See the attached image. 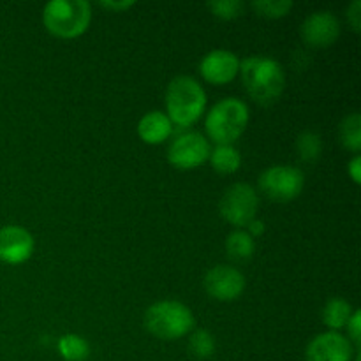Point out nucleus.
<instances>
[{
  "label": "nucleus",
  "mask_w": 361,
  "mask_h": 361,
  "mask_svg": "<svg viewBox=\"0 0 361 361\" xmlns=\"http://www.w3.org/2000/svg\"><path fill=\"white\" fill-rule=\"evenodd\" d=\"M203 284L212 298L221 300V302H231V300L238 298L245 289V277L235 267L217 264L207 271Z\"/></svg>",
  "instance_id": "1a4fd4ad"
},
{
  "label": "nucleus",
  "mask_w": 361,
  "mask_h": 361,
  "mask_svg": "<svg viewBox=\"0 0 361 361\" xmlns=\"http://www.w3.org/2000/svg\"><path fill=\"white\" fill-rule=\"evenodd\" d=\"M249 123V106L235 97H226L219 101L208 111L207 134L217 145H231L238 140Z\"/></svg>",
  "instance_id": "7ed1b4c3"
},
{
  "label": "nucleus",
  "mask_w": 361,
  "mask_h": 361,
  "mask_svg": "<svg viewBox=\"0 0 361 361\" xmlns=\"http://www.w3.org/2000/svg\"><path fill=\"white\" fill-rule=\"evenodd\" d=\"M226 250L228 256L235 261H247L252 257L254 250H256V243L254 238L247 231H233L229 233L228 240H226Z\"/></svg>",
  "instance_id": "f3484780"
},
{
  "label": "nucleus",
  "mask_w": 361,
  "mask_h": 361,
  "mask_svg": "<svg viewBox=\"0 0 361 361\" xmlns=\"http://www.w3.org/2000/svg\"><path fill=\"white\" fill-rule=\"evenodd\" d=\"M303 173L295 166L277 164L270 166L259 175L257 185L259 190L271 201L277 203H288L296 200L303 190Z\"/></svg>",
  "instance_id": "423d86ee"
},
{
  "label": "nucleus",
  "mask_w": 361,
  "mask_h": 361,
  "mask_svg": "<svg viewBox=\"0 0 361 361\" xmlns=\"http://www.w3.org/2000/svg\"><path fill=\"white\" fill-rule=\"evenodd\" d=\"M355 361H360V355H356V358H355Z\"/></svg>",
  "instance_id": "c85d7f7f"
},
{
  "label": "nucleus",
  "mask_w": 361,
  "mask_h": 361,
  "mask_svg": "<svg viewBox=\"0 0 361 361\" xmlns=\"http://www.w3.org/2000/svg\"><path fill=\"white\" fill-rule=\"evenodd\" d=\"M92 20L87 0H51L44 6L42 21L56 37L73 39L83 34Z\"/></svg>",
  "instance_id": "20e7f679"
},
{
  "label": "nucleus",
  "mask_w": 361,
  "mask_h": 361,
  "mask_svg": "<svg viewBox=\"0 0 361 361\" xmlns=\"http://www.w3.org/2000/svg\"><path fill=\"white\" fill-rule=\"evenodd\" d=\"M252 7L259 16L282 18L293 7L291 0H254Z\"/></svg>",
  "instance_id": "4be33fe9"
},
{
  "label": "nucleus",
  "mask_w": 361,
  "mask_h": 361,
  "mask_svg": "<svg viewBox=\"0 0 361 361\" xmlns=\"http://www.w3.org/2000/svg\"><path fill=\"white\" fill-rule=\"evenodd\" d=\"M137 134L145 143L159 145L173 134V123L162 111H150L137 123Z\"/></svg>",
  "instance_id": "4468645a"
},
{
  "label": "nucleus",
  "mask_w": 361,
  "mask_h": 361,
  "mask_svg": "<svg viewBox=\"0 0 361 361\" xmlns=\"http://www.w3.org/2000/svg\"><path fill=\"white\" fill-rule=\"evenodd\" d=\"M351 314V303L345 302L344 298H331L328 300L323 309V321L328 328H331V331L341 330L342 326L348 324Z\"/></svg>",
  "instance_id": "dca6fc26"
},
{
  "label": "nucleus",
  "mask_w": 361,
  "mask_h": 361,
  "mask_svg": "<svg viewBox=\"0 0 361 361\" xmlns=\"http://www.w3.org/2000/svg\"><path fill=\"white\" fill-rule=\"evenodd\" d=\"M208 7L215 16L222 20H235L243 13L242 0H214V2H208Z\"/></svg>",
  "instance_id": "5701e85b"
},
{
  "label": "nucleus",
  "mask_w": 361,
  "mask_h": 361,
  "mask_svg": "<svg viewBox=\"0 0 361 361\" xmlns=\"http://www.w3.org/2000/svg\"><path fill=\"white\" fill-rule=\"evenodd\" d=\"M210 157V145L207 137L196 130H183L168 148V159L175 168L192 169Z\"/></svg>",
  "instance_id": "6e6552de"
},
{
  "label": "nucleus",
  "mask_w": 361,
  "mask_h": 361,
  "mask_svg": "<svg viewBox=\"0 0 361 361\" xmlns=\"http://www.w3.org/2000/svg\"><path fill=\"white\" fill-rule=\"evenodd\" d=\"M34 252V238L20 226H6L0 229V261L7 264H21Z\"/></svg>",
  "instance_id": "ddd939ff"
},
{
  "label": "nucleus",
  "mask_w": 361,
  "mask_h": 361,
  "mask_svg": "<svg viewBox=\"0 0 361 361\" xmlns=\"http://www.w3.org/2000/svg\"><path fill=\"white\" fill-rule=\"evenodd\" d=\"M242 81L245 90L257 104L270 106L282 95L286 87V74L281 63L270 56H247L240 62Z\"/></svg>",
  "instance_id": "f257e3e1"
},
{
  "label": "nucleus",
  "mask_w": 361,
  "mask_h": 361,
  "mask_svg": "<svg viewBox=\"0 0 361 361\" xmlns=\"http://www.w3.org/2000/svg\"><path fill=\"white\" fill-rule=\"evenodd\" d=\"M348 20H349V23H351L353 30L360 32V28H361V0H355V2L348 7Z\"/></svg>",
  "instance_id": "393cba45"
},
{
  "label": "nucleus",
  "mask_w": 361,
  "mask_h": 361,
  "mask_svg": "<svg viewBox=\"0 0 361 361\" xmlns=\"http://www.w3.org/2000/svg\"><path fill=\"white\" fill-rule=\"evenodd\" d=\"M348 169H349V175H351V178L355 180V183H360V180H361V157L360 155H355V157L351 159Z\"/></svg>",
  "instance_id": "a878e982"
},
{
  "label": "nucleus",
  "mask_w": 361,
  "mask_h": 361,
  "mask_svg": "<svg viewBox=\"0 0 361 361\" xmlns=\"http://www.w3.org/2000/svg\"><path fill=\"white\" fill-rule=\"evenodd\" d=\"M247 226H249V231H247V233H249L252 238H254V236H259L261 233L264 231V222L256 221V219H254V221H250Z\"/></svg>",
  "instance_id": "cd10ccee"
},
{
  "label": "nucleus",
  "mask_w": 361,
  "mask_h": 361,
  "mask_svg": "<svg viewBox=\"0 0 361 361\" xmlns=\"http://www.w3.org/2000/svg\"><path fill=\"white\" fill-rule=\"evenodd\" d=\"M240 71V60L229 49H214L200 63V73L208 83L226 85L235 80Z\"/></svg>",
  "instance_id": "f8f14e48"
},
{
  "label": "nucleus",
  "mask_w": 361,
  "mask_h": 361,
  "mask_svg": "<svg viewBox=\"0 0 361 361\" xmlns=\"http://www.w3.org/2000/svg\"><path fill=\"white\" fill-rule=\"evenodd\" d=\"M338 140L344 148L358 152L361 148V116L360 113H351L338 126Z\"/></svg>",
  "instance_id": "a211bd4d"
},
{
  "label": "nucleus",
  "mask_w": 361,
  "mask_h": 361,
  "mask_svg": "<svg viewBox=\"0 0 361 361\" xmlns=\"http://www.w3.org/2000/svg\"><path fill=\"white\" fill-rule=\"evenodd\" d=\"M59 353L67 361H85L90 355V344L76 334H67L60 337Z\"/></svg>",
  "instance_id": "6ab92c4d"
},
{
  "label": "nucleus",
  "mask_w": 361,
  "mask_h": 361,
  "mask_svg": "<svg viewBox=\"0 0 361 361\" xmlns=\"http://www.w3.org/2000/svg\"><path fill=\"white\" fill-rule=\"evenodd\" d=\"M296 150L302 161L314 162L319 159L321 150H323V141L321 136L314 130H303L296 140Z\"/></svg>",
  "instance_id": "aec40b11"
},
{
  "label": "nucleus",
  "mask_w": 361,
  "mask_h": 361,
  "mask_svg": "<svg viewBox=\"0 0 361 361\" xmlns=\"http://www.w3.org/2000/svg\"><path fill=\"white\" fill-rule=\"evenodd\" d=\"M210 162L214 169L221 175L235 173L242 164V155L233 145H217L214 152H210Z\"/></svg>",
  "instance_id": "2eb2a0df"
},
{
  "label": "nucleus",
  "mask_w": 361,
  "mask_h": 361,
  "mask_svg": "<svg viewBox=\"0 0 361 361\" xmlns=\"http://www.w3.org/2000/svg\"><path fill=\"white\" fill-rule=\"evenodd\" d=\"M257 204H259V197L254 187L240 182L226 189L219 201V212L233 226H247L256 219Z\"/></svg>",
  "instance_id": "0eeeda50"
},
{
  "label": "nucleus",
  "mask_w": 361,
  "mask_h": 361,
  "mask_svg": "<svg viewBox=\"0 0 361 361\" xmlns=\"http://www.w3.org/2000/svg\"><path fill=\"white\" fill-rule=\"evenodd\" d=\"M102 7H106V9H115V11H123V9H129L130 6H134L133 0H126V2H111V0H108V2H99Z\"/></svg>",
  "instance_id": "bb28decb"
},
{
  "label": "nucleus",
  "mask_w": 361,
  "mask_h": 361,
  "mask_svg": "<svg viewBox=\"0 0 361 361\" xmlns=\"http://www.w3.org/2000/svg\"><path fill=\"white\" fill-rule=\"evenodd\" d=\"M307 361H353V344L337 331H326L310 341Z\"/></svg>",
  "instance_id": "9b49d317"
},
{
  "label": "nucleus",
  "mask_w": 361,
  "mask_h": 361,
  "mask_svg": "<svg viewBox=\"0 0 361 361\" xmlns=\"http://www.w3.org/2000/svg\"><path fill=\"white\" fill-rule=\"evenodd\" d=\"M145 326L162 341H175L185 337L194 328V316L190 309L175 300H164L150 305L145 312Z\"/></svg>",
  "instance_id": "39448f33"
},
{
  "label": "nucleus",
  "mask_w": 361,
  "mask_h": 361,
  "mask_svg": "<svg viewBox=\"0 0 361 361\" xmlns=\"http://www.w3.org/2000/svg\"><path fill=\"white\" fill-rule=\"evenodd\" d=\"M207 92L192 76H176L166 88V109L171 123L189 127L204 113Z\"/></svg>",
  "instance_id": "f03ea898"
},
{
  "label": "nucleus",
  "mask_w": 361,
  "mask_h": 361,
  "mask_svg": "<svg viewBox=\"0 0 361 361\" xmlns=\"http://www.w3.org/2000/svg\"><path fill=\"white\" fill-rule=\"evenodd\" d=\"M302 39L314 48H328L341 35L338 18L330 11H316L302 23Z\"/></svg>",
  "instance_id": "9d476101"
},
{
  "label": "nucleus",
  "mask_w": 361,
  "mask_h": 361,
  "mask_svg": "<svg viewBox=\"0 0 361 361\" xmlns=\"http://www.w3.org/2000/svg\"><path fill=\"white\" fill-rule=\"evenodd\" d=\"M360 331H361V314L360 310H355L348 321V334L355 344H360Z\"/></svg>",
  "instance_id": "b1692460"
},
{
  "label": "nucleus",
  "mask_w": 361,
  "mask_h": 361,
  "mask_svg": "<svg viewBox=\"0 0 361 361\" xmlns=\"http://www.w3.org/2000/svg\"><path fill=\"white\" fill-rule=\"evenodd\" d=\"M189 351L190 355L200 360L210 358L215 353L214 335L207 330H196L189 338Z\"/></svg>",
  "instance_id": "412c9836"
}]
</instances>
